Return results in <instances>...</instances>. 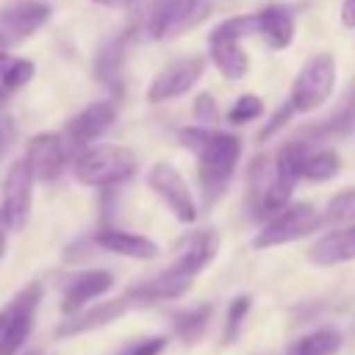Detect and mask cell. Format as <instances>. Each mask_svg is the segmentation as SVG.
<instances>
[{
	"mask_svg": "<svg viewBox=\"0 0 355 355\" xmlns=\"http://www.w3.org/2000/svg\"><path fill=\"white\" fill-rule=\"evenodd\" d=\"M178 139L186 150L197 155V180L202 205L211 208L227 191V183L241 158V139L233 133L211 130L208 125H189L178 130Z\"/></svg>",
	"mask_w": 355,
	"mask_h": 355,
	"instance_id": "cell-1",
	"label": "cell"
},
{
	"mask_svg": "<svg viewBox=\"0 0 355 355\" xmlns=\"http://www.w3.org/2000/svg\"><path fill=\"white\" fill-rule=\"evenodd\" d=\"M211 17L208 0H147L136 28L150 39H178Z\"/></svg>",
	"mask_w": 355,
	"mask_h": 355,
	"instance_id": "cell-2",
	"label": "cell"
},
{
	"mask_svg": "<svg viewBox=\"0 0 355 355\" xmlns=\"http://www.w3.org/2000/svg\"><path fill=\"white\" fill-rule=\"evenodd\" d=\"M136 172V155L128 147L119 144H89L80 150L72 161V175L83 186L111 189L116 183H125Z\"/></svg>",
	"mask_w": 355,
	"mask_h": 355,
	"instance_id": "cell-3",
	"label": "cell"
},
{
	"mask_svg": "<svg viewBox=\"0 0 355 355\" xmlns=\"http://www.w3.org/2000/svg\"><path fill=\"white\" fill-rule=\"evenodd\" d=\"M250 33H255V14L230 17L208 33V55L227 80H241L250 69L247 53L241 47V39H247Z\"/></svg>",
	"mask_w": 355,
	"mask_h": 355,
	"instance_id": "cell-4",
	"label": "cell"
},
{
	"mask_svg": "<svg viewBox=\"0 0 355 355\" xmlns=\"http://www.w3.org/2000/svg\"><path fill=\"white\" fill-rule=\"evenodd\" d=\"M319 225H322V214L311 202H288L286 208H280L263 222V227L252 239V247L258 250L280 247V244H288V241H297L313 233Z\"/></svg>",
	"mask_w": 355,
	"mask_h": 355,
	"instance_id": "cell-5",
	"label": "cell"
},
{
	"mask_svg": "<svg viewBox=\"0 0 355 355\" xmlns=\"http://www.w3.org/2000/svg\"><path fill=\"white\" fill-rule=\"evenodd\" d=\"M333 86H336V61H333V55L330 53H316L297 72L288 100L297 108V114H305V111L319 108L333 94Z\"/></svg>",
	"mask_w": 355,
	"mask_h": 355,
	"instance_id": "cell-6",
	"label": "cell"
},
{
	"mask_svg": "<svg viewBox=\"0 0 355 355\" xmlns=\"http://www.w3.org/2000/svg\"><path fill=\"white\" fill-rule=\"evenodd\" d=\"M42 300V283H28L6 308V324L0 333V355H17L33 330V316Z\"/></svg>",
	"mask_w": 355,
	"mask_h": 355,
	"instance_id": "cell-7",
	"label": "cell"
},
{
	"mask_svg": "<svg viewBox=\"0 0 355 355\" xmlns=\"http://www.w3.org/2000/svg\"><path fill=\"white\" fill-rule=\"evenodd\" d=\"M147 186L155 191V197L172 211V216L183 225H191L197 219V205L194 197L189 191V183L183 180V175L172 166V164H153L147 172Z\"/></svg>",
	"mask_w": 355,
	"mask_h": 355,
	"instance_id": "cell-8",
	"label": "cell"
},
{
	"mask_svg": "<svg viewBox=\"0 0 355 355\" xmlns=\"http://www.w3.org/2000/svg\"><path fill=\"white\" fill-rule=\"evenodd\" d=\"M31 200H33V175L25 164V158L14 161L3 180V202L0 214L11 230H22L31 216Z\"/></svg>",
	"mask_w": 355,
	"mask_h": 355,
	"instance_id": "cell-9",
	"label": "cell"
},
{
	"mask_svg": "<svg viewBox=\"0 0 355 355\" xmlns=\"http://www.w3.org/2000/svg\"><path fill=\"white\" fill-rule=\"evenodd\" d=\"M50 19V6L42 0H14L0 11V47H17Z\"/></svg>",
	"mask_w": 355,
	"mask_h": 355,
	"instance_id": "cell-10",
	"label": "cell"
},
{
	"mask_svg": "<svg viewBox=\"0 0 355 355\" xmlns=\"http://www.w3.org/2000/svg\"><path fill=\"white\" fill-rule=\"evenodd\" d=\"M202 69H205V58H200V55H183V58L169 61L153 78V83L147 89V100L150 103H166V100L183 97L202 78Z\"/></svg>",
	"mask_w": 355,
	"mask_h": 355,
	"instance_id": "cell-11",
	"label": "cell"
},
{
	"mask_svg": "<svg viewBox=\"0 0 355 355\" xmlns=\"http://www.w3.org/2000/svg\"><path fill=\"white\" fill-rule=\"evenodd\" d=\"M114 122H116V100H114V97L97 100V103L86 105L83 111H78V114L67 122L64 141L72 144V147L80 153V150H86L92 141H97Z\"/></svg>",
	"mask_w": 355,
	"mask_h": 355,
	"instance_id": "cell-12",
	"label": "cell"
},
{
	"mask_svg": "<svg viewBox=\"0 0 355 355\" xmlns=\"http://www.w3.org/2000/svg\"><path fill=\"white\" fill-rule=\"evenodd\" d=\"M25 164L39 183H53L67 166V141L55 133H36L25 147Z\"/></svg>",
	"mask_w": 355,
	"mask_h": 355,
	"instance_id": "cell-13",
	"label": "cell"
},
{
	"mask_svg": "<svg viewBox=\"0 0 355 355\" xmlns=\"http://www.w3.org/2000/svg\"><path fill=\"white\" fill-rule=\"evenodd\" d=\"M216 250H219V236L214 230H194L178 241V255L166 266V272L194 277L197 272H202L214 261Z\"/></svg>",
	"mask_w": 355,
	"mask_h": 355,
	"instance_id": "cell-14",
	"label": "cell"
},
{
	"mask_svg": "<svg viewBox=\"0 0 355 355\" xmlns=\"http://www.w3.org/2000/svg\"><path fill=\"white\" fill-rule=\"evenodd\" d=\"M111 286H114V275L105 269H86V272L67 277V283L61 288V313L69 316V313L86 308L89 300L108 294Z\"/></svg>",
	"mask_w": 355,
	"mask_h": 355,
	"instance_id": "cell-15",
	"label": "cell"
},
{
	"mask_svg": "<svg viewBox=\"0 0 355 355\" xmlns=\"http://www.w3.org/2000/svg\"><path fill=\"white\" fill-rule=\"evenodd\" d=\"M130 308L128 297H116V300H100L97 305L92 308H80L75 313H69L61 324H58V336L67 338V336H80V333H89V330H97V327H105L111 324L114 319H119L125 311Z\"/></svg>",
	"mask_w": 355,
	"mask_h": 355,
	"instance_id": "cell-16",
	"label": "cell"
},
{
	"mask_svg": "<svg viewBox=\"0 0 355 355\" xmlns=\"http://www.w3.org/2000/svg\"><path fill=\"white\" fill-rule=\"evenodd\" d=\"M128 39L130 33H122V36H114L108 39L97 55H94V78L108 89V94L116 100L125 94V47H128Z\"/></svg>",
	"mask_w": 355,
	"mask_h": 355,
	"instance_id": "cell-17",
	"label": "cell"
},
{
	"mask_svg": "<svg viewBox=\"0 0 355 355\" xmlns=\"http://www.w3.org/2000/svg\"><path fill=\"white\" fill-rule=\"evenodd\" d=\"M305 255L313 266H338V263L355 261V225L327 230L308 247Z\"/></svg>",
	"mask_w": 355,
	"mask_h": 355,
	"instance_id": "cell-18",
	"label": "cell"
},
{
	"mask_svg": "<svg viewBox=\"0 0 355 355\" xmlns=\"http://www.w3.org/2000/svg\"><path fill=\"white\" fill-rule=\"evenodd\" d=\"M194 277H183V275H172V272H161L144 283H136L128 288V302L130 305H153V302H164V300H175L183 297L191 288Z\"/></svg>",
	"mask_w": 355,
	"mask_h": 355,
	"instance_id": "cell-19",
	"label": "cell"
},
{
	"mask_svg": "<svg viewBox=\"0 0 355 355\" xmlns=\"http://www.w3.org/2000/svg\"><path fill=\"white\" fill-rule=\"evenodd\" d=\"M94 244L108 252L136 258V261H150L158 255V244L153 239H147L141 233H130V230H116V227H100L94 233Z\"/></svg>",
	"mask_w": 355,
	"mask_h": 355,
	"instance_id": "cell-20",
	"label": "cell"
},
{
	"mask_svg": "<svg viewBox=\"0 0 355 355\" xmlns=\"http://www.w3.org/2000/svg\"><path fill=\"white\" fill-rule=\"evenodd\" d=\"M255 33L275 50L294 42V11L288 6H266L255 11Z\"/></svg>",
	"mask_w": 355,
	"mask_h": 355,
	"instance_id": "cell-21",
	"label": "cell"
},
{
	"mask_svg": "<svg viewBox=\"0 0 355 355\" xmlns=\"http://www.w3.org/2000/svg\"><path fill=\"white\" fill-rule=\"evenodd\" d=\"M355 130V78L349 80L341 103L336 105V111L313 125V128H305L302 130V139H338V136H349Z\"/></svg>",
	"mask_w": 355,
	"mask_h": 355,
	"instance_id": "cell-22",
	"label": "cell"
},
{
	"mask_svg": "<svg viewBox=\"0 0 355 355\" xmlns=\"http://www.w3.org/2000/svg\"><path fill=\"white\" fill-rule=\"evenodd\" d=\"M211 313H214V308H211L208 302L194 305V308L175 311V313L169 316V319H172V330H175V336H178L183 344H197V341L202 338V333L208 330Z\"/></svg>",
	"mask_w": 355,
	"mask_h": 355,
	"instance_id": "cell-23",
	"label": "cell"
},
{
	"mask_svg": "<svg viewBox=\"0 0 355 355\" xmlns=\"http://www.w3.org/2000/svg\"><path fill=\"white\" fill-rule=\"evenodd\" d=\"M341 349V333L336 327H319L288 344L286 355H336Z\"/></svg>",
	"mask_w": 355,
	"mask_h": 355,
	"instance_id": "cell-24",
	"label": "cell"
},
{
	"mask_svg": "<svg viewBox=\"0 0 355 355\" xmlns=\"http://www.w3.org/2000/svg\"><path fill=\"white\" fill-rule=\"evenodd\" d=\"M341 169V158L336 150L322 147V150H308L305 161H302V180H313V183H324L330 178H336Z\"/></svg>",
	"mask_w": 355,
	"mask_h": 355,
	"instance_id": "cell-25",
	"label": "cell"
},
{
	"mask_svg": "<svg viewBox=\"0 0 355 355\" xmlns=\"http://www.w3.org/2000/svg\"><path fill=\"white\" fill-rule=\"evenodd\" d=\"M355 222V189H344L324 205L322 225H349Z\"/></svg>",
	"mask_w": 355,
	"mask_h": 355,
	"instance_id": "cell-26",
	"label": "cell"
},
{
	"mask_svg": "<svg viewBox=\"0 0 355 355\" xmlns=\"http://www.w3.org/2000/svg\"><path fill=\"white\" fill-rule=\"evenodd\" d=\"M250 305H252L250 294H239V297H233V302H230V308H227V316H225L222 344H230V341L239 336V330H241V324H244V316L250 313Z\"/></svg>",
	"mask_w": 355,
	"mask_h": 355,
	"instance_id": "cell-27",
	"label": "cell"
},
{
	"mask_svg": "<svg viewBox=\"0 0 355 355\" xmlns=\"http://www.w3.org/2000/svg\"><path fill=\"white\" fill-rule=\"evenodd\" d=\"M263 114V103L258 94H241L233 100L230 111H227V122L230 125H247L252 119H258Z\"/></svg>",
	"mask_w": 355,
	"mask_h": 355,
	"instance_id": "cell-28",
	"label": "cell"
},
{
	"mask_svg": "<svg viewBox=\"0 0 355 355\" xmlns=\"http://www.w3.org/2000/svg\"><path fill=\"white\" fill-rule=\"evenodd\" d=\"M33 72H36V67H33L31 61H25V58H8L6 67L0 69V83H3L8 92H14V89H19V86H25V83L33 78Z\"/></svg>",
	"mask_w": 355,
	"mask_h": 355,
	"instance_id": "cell-29",
	"label": "cell"
},
{
	"mask_svg": "<svg viewBox=\"0 0 355 355\" xmlns=\"http://www.w3.org/2000/svg\"><path fill=\"white\" fill-rule=\"evenodd\" d=\"M164 347H166V338L164 336H147V338H139V341L125 344L116 355H161Z\"/></svg>",
	"mask_w": 355,
	"mask_h": 355,
	"instance_id": "cell-30",
	"label": "cell"
},
{
	"mask_svg": "<svg viewBox=\"0 0 355 355\" xmlns=\"http://www.w3.org/2000/svg\"><path fill=\"white\" fill-rule=\"evenodd\" d=\"M194 119L200 125H214L216 122V103H214V97L208 92L197 94V100H194Z\"/></svg>",
	"mask_w": 355,
	"mask_h": 355,
	"instance_id": "cell-31",
	"label": "cell"
},
{
	"mask_svg": "<svg viewBox=\"0 0 355 355\" xmlns=\"http://www.w3.org/2000/svg\"><path fill=\"white\" fill-rule=\"evenodd\" d=\"M294 114H297V108L291 105V100H288L286 105H280V111H275V116L269 119V125L261 130V139H269V136H275V133H277V130H280V128H283V125H286V122H288Z\"/></svg>",
	"mask_w": 355,
	"mask_h": 355,
	"instance_id": "cell-32",
	"label": "cell"
},
{
	"mask_svg": "<svg viewBox=\"0 0 355 355\" xmlns=\"http://www.w3.org/2000/svg\"><path fill=\"white\" fill-rule=\"evenodd\" d=\"M11 141H14V125H11L8 116H0V158L6 155V150L11 147Z\"/></svg>",
	"mask_w": 355,
	"mask_h": 355,
	"instance_id": "cell-33",
	"label": "cell"
},
{
	"mask_svg": "<svg viewBox=\"0 0 355 355\" xmlns=\"http://www.w3.org/2000/svg\"><path fill=\"white\" fill-rule=\"evenodd\" d=\"M341 22L347 28H355V0H344V6H341Z\"/></svg>",
	"mask_w": 355,
	"mask_h": 355,
	"instance_id": "cell-34",
	"label": "cell"
},
{
	"mask_svg": "<svg viewBox=\"0 0 355 355\" xmlns=\"http://www.w3.org/2000/svg\"><path fill=\"white\" fill-rule=\"evenodd\" d=\"M8 225H6V219H3V214H0V261H3V255H6V241H8Z\"/></svg>",
	"mask_w": 355,
	"mask_h": 355,
	"instance_id": "cell-35",
	"label": "cell"
},
{
	"mask_svg": "<svg viewBox=\"0 0 355 355\" xmlns=\"http://www.w3.org/2000/svg\"><path fill=\"white\" fill-rule=\"evenodd\" d=\"M94 3H103V6H114L116 8V6H128L130 0H94Z\"/></svg>",
	"mask_w": 355,
	"mask_h": 355,
	"instance_id": "cell-36",
	"label": "cell"
},
{
	"mask_svg": "<svg viewBox=\"0 0 355 355\" xmlns=\"http://www.w3.org/2000/svg\"><path fill=\"white\" fill-rule=\"evenodd\" d=\"M6 94H8V89L0 83V108H3V103H6Z\"/></svg>",
	"mask_w": 355,
	"mask_h": 355,
	"instance_id": "cell-37",
	"label": "cell"
},
{
	"mask_svg": "<svg viewBox=\"0 0 355 355\" xmlns=\"http://www.w3.org/2000/svg\"><path fill=\"white\" fill-rule=\"evenodd\" d=\"M6 61H8V55H6V53H3V47H0V69L6 67Z\"/></svg>",
	"mask_w": 355,
	"mask_h": 355,
	"instance_id": "cell-38",
	"label": "cell"
},
{
	"mask_svg": "<svg viewBox=\"0 0 355 355\" xmlns=\"http://www.w3.org/2000/svg\"><path fill=\"white\" fill-rule=\"evenodd\" d=\"M3 324H6V313L0 311V333H3Z\"/></svg>",
	"mask_w": 355,
	"mask_h": 355,
	"instance_id": "cell-39",
	"label": "cell"
},
{
	"mask_svg": "<svg viewBox=\"0 0 355 355\" xmlns=\"http://www.w3.org/2000/svg\"><path fill=\"white\" fill-rule=\"evenodd\" d=\"M25 355H36V352H25Z\"/></svg>",
	"mask_w": 355,
	"mask_h": 355,
	"instance_id": "cell-40",
	"label": "cell"
}]
</instances>
